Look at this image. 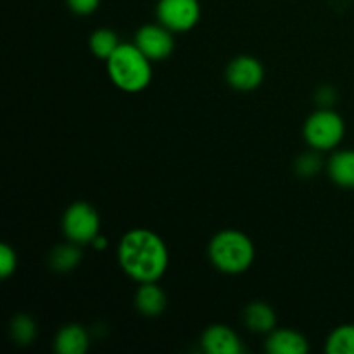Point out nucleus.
Wrapping results in <instances>:
<instances>
[{
	"mask_svg": "<svg viewBox=\"0 0 354 354\" xmlns=\"http://www.w3.org/2000/svg\"><path fill=\"white\" fill-rule=\"evenodd\" d=\"M118 263L135 282H158L169 265L168 245L156 232L133 228L118 244Z\"/></svg>",
	"mask_w": 354,
	"mask_h": 354,
	"instance_id": "1",
	"label": "nucleus"
},
{
	"mask_svg": "<svg viewBox=\"0 0 354 354\" xmlns=\"http://www.w3.org/2000/svg\"><path fill=\"white\" fill-rule=\"evenodd\" d=\"M304 140L315 151H332L346 135L344 120L339 113L324 107L311 114L303 128Z\"/></svg>",
	"mask_w": 354,
	"mask_h": 354,
	"instance_id": "4",
	"label": "nucleus"
},
{
	"mask_svg": "<svg viewBox=\"0 0 354 354\" xmlns=\"http://www.w3.org/2000/svg\"><path fill=\"white\" fill-rule=\"evenodd\" d=\"M173 31L159 24H145L135 35L133 44L147 55L151 61H162L169 57L175 48V40H173Z\"/></svg>",
	"mask_w": 354,
	"mask_h": 354,
	"instance_id": "7",
	"label": "nucleus"
},
{
	"mask_svg": "<svg viewBox=\"0 0 354 354\" xmlns=\"http://www.w3.org/2000/svg\"><path fill=\"white\" fill-rule=\"evenodd\" d=\"M90 344V335L85 327L69 324L55 334L54 348L59 354H85Z\"/></svg>",
	"mask_w": 354,
	"mask_h": 354,
	"instance_id": "12",
	"label": "nucleus"
},
{
	"mask_svg": "<svg viewBox=\"0 0 354 354\" xmlns=\"http://www.w3.org/2000/svg\"><path fill=\"white\" fill-rule=\"evenodd\" d=\"M158 19L169 31H189L199 23L201 6L199 0H159Z\"/></svg>",
	"mask_w": 354,
	"mask_h": 354,
	"instance_id": "6",
	"label": "nucleus"
},
{
	"mask_svg": "<svg viewBox=\"0 0 354 354\" xmlns=\"http://www.w3.org/2000/svg\"><path fill=\"white\" fill-rule=\"evenodd\" d=\"M266 351L270 354H306L310 351V342L299 332L275 328L266 339Z\"/></svg>",
	"mask_w": 354,
	"mask_h": 354,
	"instance_id": "10",
	"label": "nucleus"
},
{
	"mask_svg": "<svg viewBox=\"0 0 354 354\" xmlns=\"http://www.w3.org/2000/svg\"><path fill=\"white\" fill-rule=\"evenodd\" d=\"M265 80V68L252 55H239L227 68V82L239 92H252Z\"/></svg>",
	"mask_w": 354,
	"mask_h": 354,
	"instance_id": "8",
	"label": "nucleus"
},
{
	"mask_svg": "<svg viewBox=\"0 0 354 354\" xmlns=\"http://www.w3.org/2000/svg\"><path fill=\"white\" fill-rule=\"evenodd\" d=\"M328 354H354V324L339 325L325 341Z\"/></svg>",
	"mask_w": 354,
	"mask_h": 354,
	"instance_id": "16",
	"label": "nucleus"
},
{
	"mask_svg": "<svg viewBox=\"0 0 354 354\" xmlns=\"http://www.w3.org/2000/svg\"><path fill=\"white\" fill-rule=\"evenodd\" d=\"M82 261V251H80V244L69 241L68 244H61L50 252L48 256V263L50 268L59 273H68L75 270Z\"/></svg>",
	"mask_w": 354,
	"mask_h": 354,
	"instance_id": "15",
	"label": "nucleus"
},
{
	"mask_svg": "<svg viewBox=\"0 0 354 354\" xmlns=\"http://www.w3.org/2000/svg\"><path fill=\"white\" fill-rule=\"evenodd\" d=\"M244 324L254 334H270L277 328V313L270 304L256 301L244 310Z\"/></svg>",
	"mask_w": 354,
	"mask_h": 354,
	"instance_id": "14",
	"label": "nucleus"
},
{
	"mask_svg": "<svg viewBox=\"0 0 354 354\" xmlns=\"http://www.w3.org/2000/svg\"><path fill=\"white\" fill-rule=\"evenodd\" d=\"M106 69L111 82L128 93L142 92L152 80L151 59L135 44H121L106 61Z\"/></svg>",
	"mask_w": 354,
	"mask_h": 354,
	"instance_id": "3",
	"label": "nucleus"
},
{
	"mask_svg": "<svg viewBox=\"0 0 354 354\" xmlns=\"http://www.w3.org/2000/svg\"><path fill=\"white\" fill-rule=\"evenodd\" d=\"M328 176L342 189H354V151L344 149L332 154L327 165Z\"/></svg>",
	"mask_w": 354,
	"mask_h": 354,
	"instance_id": "13",
	"label": "nucleus"
},
{
	"mask_svg": "<svg viewBox=\"0 0 354 354\" xmlns=\"http://www.w3.org/2000/svg\"><path fill=\"white\" fill-rule=\"evenodd\" d=\"M207 256L214 268L227 275H241L248 272L256 258V249L244 232L227 228L211 239Z\"/></svg>",
	"mask_w": 354,
	"mask_h": 354,
	"instance_id": "2",
	"label": "nucleus"
},
{
	"mask_svg": "<svg viewBox=\"0 0 354 354\" xmlns=\"http://www.w3.org/2000/svg\"><path fill=\"white\" fill-rule=\"evenodd\" d=\"M10 337L19 346H28L37 337V324L30 315L19 313L10 322Z\"/></svg>",
	"mask_w": 354,
	"mask_h": 354,
	"instance_id": "18",
	"label": "nucleus"
},
{
	"mask_svg": "<svg viewBox=\"0 0 354 354\" xmlns=\"http://www.w3.org/2000/svg\"><path fill=\"white\" fill-rule=\"evenodd\" d=\"M320 159L313 154L301 156L299 161H297V173L303 176H313L317 173V169L320 168Z\"/></svg>",
	"mask_w": 354,
	"mask_h": 354,
	"instance_id": "21",
	"label": "nucleus"
},
{
	"mask_svg": "<svg viewBox=\"0 0 354 354\" xmlns=\"http://www.w3.org/2000/svg\"><path fill=\"white\" fill-rule=\"evenodd\" d=\"M166 304H168L166 294L158 283H140V287L137 289V294H135V308L138 310V313L149 318L159 317L166 310Z\"/></svg>",
	"mask_w": 354,
	"mask_h": 354,
	"instance_id": "11",
	"label": "nucleus"
},
{
	"mask_svg": "<svg viewBox=\"0 0 354 354\" xmlns=\"http://www.w3.org/2000/svg\"><path fill=\"white\" fill-rule=\"evenodd\" d=\"M17 268V254L10 245L0 244V279H9Z\"/></svg>",
	"mask_w": 354,
	"mask_h": 354,
	"instance_id": "19",
	"label": "nucleus"
},
{
	"mask_svg": "<svg viewBox=\"0 0 354 354\" xmlns=\"http://www.w3.org/2000/svg\"><path fill=\"white\" fill-rule=\"evenodd\" d=\"M201 346L207 354H241L244 351L237 332L227 325H211L201 337Z\"/></svg>",
	"mask_w": 354,
	"mask_h": 354,
	"instance_id": "9",
	"label": "nucleus"
},
{
	"mask_svg": "<svg viewBox=\"0 0 354 354\" xmlns=\"http://www.w3.org/2000/svg\"><path fill=\"white\" fill-rule=\"evenodd\" d=\"M66 3L78 16H88L99 9L100 0H66Z\"/></svg>",
	"mask_w": 354,
	"mask_h": 354,
	"instance_id": "20",
	"label": "nucleus"
},
{
	"mask_svg": "<svg viewBox=\"0 0 354 354\" xmlns=\"http://www.w3.org/2000/svg\"><path fill=\"white\" fill-rule=\"evenodd\" d=\"M92 244L95 245V248H99V249H104V248H106V244H107V242H106V239L102 237V235H99V237H97L95 241L92 242Z\"/></svg>",
	"mask_w": 354,
	"mask_h": 354,
	"instance_id": "22",
	"label": "nucleus"
},
{
	"mask_svg": "<svg viewBox=\"0 0 354 354\" xmlns=\"http://www.w3.org/2000/svg\"><path fill=\"white\" fill-rule=\"evenodd\" d=\"M88 45L90 50H92V54L95 57L107 61L121 44L118 40V35L113 30H109V28H100V30H95L90 35Z\"/></svg>",
	"mask_w": 354,
	"mask_h": 354,
	"instance_id": "17",
	"label": "nucleus"
},
{
	"mask_svg": "<svg viewBox=\"0 0 354 354\" xmlns=\"http://www.w3.org/2000/svg\"><path fill=\"white\" fill-rule=\"evenodd\" d=\"M62 232L75 244H92L100 235V218L88 203H75L64 211Z\"/></svg>",
	"mask_w": 354,
	"mask_h": 354,
	"instance_id": "5",
	"label": "nucleus"
}]
</instances>
